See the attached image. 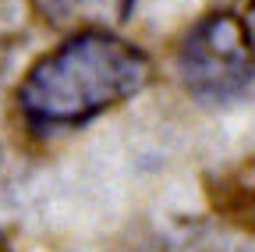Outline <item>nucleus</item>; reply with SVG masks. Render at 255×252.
<instances>
[{
    "label": "nucleus",
    "mask_w": 255,
    "mask_h": 252,
    "mask_svg": "<svg viewBox=\"0 0 255 252\" xmlns=\"http://www.w3.org/2000/svg\"><path fill=\"white\" fill-rule=\"evenodd\" d=\"M177 75L199 100H227L255 78V0L213 11L188 28Z\"/></svg>",
    "instance_id": "obj_2"
},
{
    "label": "nucleus",
    "mask_w": 255,
    "mask_h": 252,
    "mask_svg": "<svg viewBox=\"0 0 255 252\" xmlns=\"http://www.w3.org/2000/svg\"><path fill=\"white\" fill-rule=\"evenodd\" d=\"M135 0H46V11L53 14V21L75 18V14H89L92 21H128Z\"/></svg>",
    "instance_id": "obj_3"
},
{
    "label": "nucleus",
    "mask_w": 255,
    "mask_h": 252,
    "mask_svg": "<svg viewBox=\"0 0 255 252\" xmlns=\"http://www.w3.org/2000/svg\"><path fill=\"white\" fill-rule=\"evenodd\" d=\"M149 57L107 28H78L43 53L18 85V110L36 128H82L149 82Z\"/></svg>",
    "instance_id": "obj_1"
},
{
    "label": "nucleus",
    "mask_w": 255,
    "mask_h": 252,
    "mask_svg": "<svg viewBox=\"0 0 255 252\" xmlns=\"http://www.w3.org/2000/svg\"><path fill=\"white\" fill-rule=\"evenodd\" d=\"M0 252H7V245H4V235H0Z\"/></svg>",
    "instance_id": "obj_4"
}]
</instances>
